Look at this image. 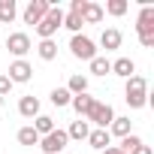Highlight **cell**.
<instances>
[{
  "mask_svg": "<svg viewBox=\"0 0 154 154\" xmlns=\"http://www.w3.org/2000/svg\"><path fill=\"white\" fill-rule=\"evenodd\" d=\"M124 100L130 109H142L148 106V82H145V75H130L127 85H124Z\"/></svg>",
  "mask_w": 154,
  "mask_h": 154,
  "instance_id": "1",
  "label": "cell"
},
{
  "mask_svg": "<svg viewBox=\"0 0 154 154\" xmlns=\"http://www.w3.org/2000/svg\"><path fill=\"white\" fill-rule=\"evenodd\" d=\"M136 33H139V42L145 48L154 45V6H142V12L136 18Z\"/></svg>",
  "mask_w": 154,
  "mask_h": 154,
  "instance_id": "2",
  "label": "cell"
},
{
  "mask_svg": "<svg viewBox=\"0 0 154 154\" xmlns=\"http://www.w3.org/2000/svg\"><path fill=\"white\" fill-rule=\"evenodd\" d=\"M60 27H63V9H60V6H51V9L45 12V18L36 24V33H39V39H51Z\"/></svg>",
  "mask_w": 154,
  "mask_h": 154,
  "instance_id": "3",
  "label": "cell"
},
{
  "mask_svg": "<svg viewBox=\"0 0 154 154\" xmlns=\"http://www.w3.org/2000/svg\"><path fill=\"white\" fill-rule=\"evenodd\" d=\"M69 51H72V57H79V60H94V57H97V45H94V39L85 36V33H75V36L69 39Z\"/></svg>",
  "mask_w": 154,
  "mask_h": 154,
  "instance_id": "4",
  "label": "cell"
},
{
  "mask_svg": "<svg viewBox=\"0 0 154 154\" xmlns=\"http://www.w3.org/2000/svg\"><path fill=\"white\" fill-rule=\"evenodd\" d=\"M85 121H88V124H97V130H109V124L115 121V109H112L109 103H94Z\"/></svg>",
  "mask_w": 154,
  "mask_h": 154,
  "instance_id": "5",
  "label": "cell"
},
{
  "mask_svg": "<svg viewBox=\"0 0 154 154\" xmlns=\"http://www.w3.org/2000/svg\"><path fill=\"white\" fill-rule=\"evenodd\" d=\"M54 6V0H30V3L24 6V12H21V18H24V24H39L42 18H45V12Z\"/></svg>",
  "mask_w": 154,
  "mask_h": 154,
  "instance_id": "6",
  "label": "cell"
},
{
  "mask_svg": "<svg viewBox=\"0 0 154 154\" xmlns=\"http://www.w3.org/2000/svg\"><path fill=\"white\" fill-rule=\"evenodd\" d=\"M66 142H69V136H66V130H51L48 136H42L39 139V148L45 151V154H63V148H66Z\"/></svg>",
  "mask_w": 154,
  "mask_h": 154,
  "instance_id": "7",
  "label": "cell"
},
{
  "mask_svg": "<svg viewBox=\"0 0 154 154\" xmlns=\"http://www.w3.org/2000/svg\"><path fill=\"white\" fill-rule=\"evenodd\" d=\"M6 48H9V54H15V60H24V54L30 51V36L15 30V33L6 36Z\"/></svg>",
  "mask_w": 154,
  "mask_h": 154,
  "instance_id": "8",
  "label": "cell"
},
{
  "mask_svg": "<svg viewBox=\"0 0 154 154\" xmlns=\"http://www.w3.org/2000/svg\"><path fill=\"white\" fill-rule=\"evenodd\" d=\"M30 75H33V66H30L27 60H12L6 79H9L12 85H24V82H30Z\"/></svg>",
  "mask_w": 154,
  "mask_h": 154,
  "instance_id": "9",
  "label": "cell"
},
{
  "mask_svg": "<svg viewBox=\"0 0 154 154\" xmlns=\"http://www.w3.org/2000/svg\"><path fill=\"white\" fill-rule=\"evenodd\" d=\"M121 39H124V36H121V30H118V27H106V30L100 33V45H103L106 51L121 48Z\"/></svg>",
  "mask_w": 154,
  "mask_h": 154,
  "instance_id": "10",
  "label": "cell"
},
{
  "mask_svg": "<svg viewBox=\"0 0 154 154\" xmlns=\"http://www.w3.org/2000/svg\"><path fill=\"white\" fill-rule=\"evenodd\" d=\"M18 115H21V118H36V115H39V100H36L33 94L21 97V100H18Z\"/></svg>",
  "mask_w": 154,
  "mask_h": 154,
  "instance_id": "11",
  "label": "cell"
},
{
  "mask_svg": "<svg viewBox=\"0 0 154 154\" xmlns=\"http://www.w3.org/2000/svg\"><path fill=\"white\" fill-rule=\"evenodd\" d=\"M112 72L121 75V79L127 82L130 75H136V63H133L130 57H118V60H112Z\"/></svg>",
  "mask_w": 154,
  "mask_h": 154,
  "instance_id": "12",
  "label": "cell"
},
{
  "mask_svg": "<svg viewBox=\"0 0 154 154\" xmlns=\"http://www.w3.org/2000/svg\"><path fill=\"white\" fill-rule=\"evenodd\" d=\"M130 133H133V121H130V118H118V115H115V121L109 124V136L124 139V136H130Z\"/></svg>",
  "mask_w": 154,
  "mask_h": 154,
  "instance_id": "13",
  "label": "cell"
},
{
  "mask_svg": "<svg viewBox=\"0 0 154 154\" xmlns=\"http://www.w3.org/2000/svg\"><path fill=\"white\" fill-rule=\"evenodd\" d=\"M94 103H97V100H94L91 94H79V97H72V100H69V106L79 112V118H88V112H91Z\"/></svg>",
  "mask_w": 154,
  "mask_h": 154,
  "instance_id": "14",
  "label": "cell"
},
{
  "mask_svg": "<svg viewBox=\"0 0 154 154\" xmlns=\"http://www.w3.org/2000/svg\"><path fill=\"white\" fill-rule=\"evenodd\" d=\"M109 142H112L109 130H91V133H88V145H91V148H97V151H106V148H109Z\"/></svg>",
  "mask_w": 154,
  "mask_h": 154,
  "instance_id": "15",
  "label": "cell"
},
{
  "mask_svg": "<svg viewBox=\"0 0 154 154\" xmlns=\"http://www.w3.org/2000/svg\"><path fill=\"white\" fill-rule=\"evenodd\" d=\"M88 133H91V124H88L85 118L72 121V124H69V130H66V136H69V139H79V142H82V139H88Z\"/></svg>",
  "mask_w": 154,
  "mask_h": 154,
  "instance_id": "16",
  "label": "cell"
},
{
  "mask_svg": "<svg viewBox=\"0 0 154 154\" xmlns=\"http://www.w3.org/2000/svg\"><path fill=\"white\" fill-rule=\"evenodd\" d=\"M100 21H103V6H97V3L88 0V6L82 12V24H100Z\"/></svg>",
  "mask_w": 154,
  "mask_h": 154,
  "instance_id": "17",
  "label": "cell"
},
{
  "mask_svg": "<svg viewBox=\"0 0 154 154\" xmlns=\"http://www.w3.org/2000/svg\"><path fill=\"white\" fill-rule=\"evenodd\" d=\"M15 15H18L15 0H0V24H9V21H15Z\"/></svg>",
  "mask_w": 154,
  "mask_h": 154,
  "instance_id": "18",
  "label": "cell"
},
{
  "mask_svg": "<svg viewBox=\"0 0 154 154\" xmlns=\"http://www.w3.org/2000/svg\"><path fill=\"white\" fill-rule=\"evenodd\" d=\"M36 54H39L42 60H54V57H57V42H54V39H39Z\"/></svg>",
  "mask_w": 154,
  "mask_h": 154,
  "instance_id": "19",
  "label": "cell"
},
{
  "mask_svg": "<svg viewBox=\"0 0 154 154\" xmlns=\"http://www.w3.org/2000/svg\"><path fill=\"white\" fill-rule=\"evenodd\" d=\"M30 127H33V130H36V133H39V139H42V136H48V133H51V130H54V121H51V118H48V115H36V118H33V124H30Z\"/></svg>",
  "mask_w": 154,
  "mask_h": 154,
  "instance_id": "20",
  "label": "cell"
},
{
  "mask_svg": "<svg viewBox=\"0 0 154 154\" xmlns=\"http://www.w3.org/2000/svg\"><path fill=\"white\" fill-rule=\"evenodd\" d=\"M88 63H91V72H94V75H109V72H112V60H109V57H100V54H97V57L88 60Z\"/></svg>",
  "mask_w": 154,
  "mask_h": 154,
  "instance_id": "21",
  "label": "cell"
},
{
  "mask_svg": "<svg viewBox=\"0 0 154 154\" xmlns=\"http://www.w3.org/2000/svg\"><path fill=\"white\" fill-rule=\"evenodd\" d=\"M18 142H21V145H27V148H33V145H39V133L27 124V127H21V130H18Z\"/></svg>",
  "mask_w": 154,
  "mask_h": 154,
  "instance_id": "22",
  "label": "cell"
},
{
  "mask_svg": "<svg viewBox=\"0 0 154 154\" xmlns=\"http://www.w3.org/2000/svg\"><path fill=\"white\" fill-rule=\"evenodd\" d=\"M66 91H69L72 97L88 94V79H85V75H72V79H69V85H66Z\"/></svg>",
  "mask_w": 154,
  "mask_h": 154,
  "instance_id": "23",
  "label": "cell"
},
{
  "mask_svg": "<svg viewBox=\"0 0 154 154\" xmlns=\"http://www.w3.org/2000/svg\"><path fill=\"white\" fill-rule=\"evenodd\" d=\"M139 145H142V139H139L136 133H130V136H124V139H121V145H115V148H118L121 154H133Z\"/></svg>",
  "mask_w": 154,
  "mask_h": 154,
  "instance_id": "24",
  "label": "cell"
},
{
  "mask_svg": "<svg viewBox=\"0 0 154 154\" xmlns=\"http://www.w3.org/2000/svg\"><path fill=\"white\" fill-rule=\"evenodd\" d=\"M69 100H72V94H69L66 88H54V91H51V103H54L57 109H60V106H69Z\"/></svg>",
  "mask_w": 154,
  "mask_h": 154,
  "instance_id": "25",
  "label": "cell"
},
{
  "mask_svg": "<svg viewBox=\"0 0 154 154\" xmlns=\"http://www.w3.org/2000/svg\"><path fill=\"white\" fill-rule=\"evenodd\" d=\"M127 9H130L127 0H109V3H106V12H109V15H115V18H118V15H124Z\"/></svg>",
  "mask_w": 154,
  "mask_h": 154,
  "instance_id": "26",
  "label": "cell"
},
{
  "mask_svg": "<svg viewBox=\"0 0 154 154\" xmlns=\"http://www.w3.org/2000/svg\"><path fill=\"white\" fill-rule=\"evenodd\" d=\"M63 27H66V30H69L72 36H75V33H82V18L69 12V15H63Z\"/></svg>",
  "mask_w": 154,
  "mask_h": 154,
  "instance_id": "27",
  "label": "cell"
},
{
  "mask_svg": "<svg viewBox=\"0 0 154 154\" xmlns=\"http://www.w3.org/2000/svg\"><path fill=\"white\" fill-rule=\"evenodd\" d=\"M85 6H88V0H72V3H69V12L82 18V12H85Z\"/></svg>",
  "mask_w": 154,
  "mask_h": 154,
  "instance_id": "28",
  "label": "cell"
},
{
  "mask_svg": "<svg viewBox=\"0 0 154 154\" xmlns=\"http://www.w3.org/2000/svg\"><path fill=\"white\" fill-rule=\"evenodd\" d=\"M9 91H12V82L6 79V75H0V97H6Z\"/></svg>",
  "mask_w": 154,
  "mask_h": 154,
  "instance_id": "29",
  "label": "cell"
},
{
  "mask_svg": "<svg viewBox=\"0 0 154 154\" xmlns=\"http://www.w3.org/2000/svg\"><path fill=\"white\" fill-rule=\"evenodd\" d=\"M133 154H154V151H151V145H145V142H142V145H139Z\"/></svg>",
  "mask_w": 154,
  "mask_h": 154,
  "instance_id": "30",
  "label": "cell"
},
{
  "mask_svg": "<svg viewBox=\"0 0 154 154\" xmlns=\"http://www.w3.org/2000/svg\"><path fill=\"white\" fill-rule=\"evenodd\" d=\"M100 154H121V151H118L115 145H109V148H106V151H100Z\"/></svg>",
  "mask_w": 154,
  "mask_h": 154,
  "instance_id": "31",
  "label": "cell"
}]
</instances>
